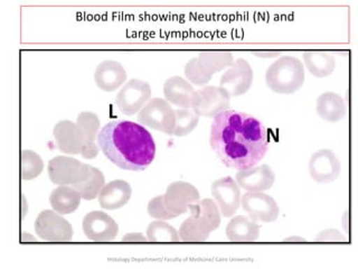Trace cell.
I'll return each instance as SVG.
<instances>
[{"mask_svg": "<svg viewBox=\"0 0 358 269\" xmlns=\"http://www.w3.org/2000/svg\"><path fill=\"white\" fill-rule=\"evenodd\" d=\"M210 144L224 165L242 171L255 167L266 156L268 134L257 118L229 109L214 118Z\"/></svg>", "mask_w": 358, "mask_h": 269, "instance_id": "1", "label": "cell"}, {"mask_svg": "<svg viewBox=\"0 0 358 269\" xmlns=\"http://www.w3.org/2000/svg\"><path fill=\"white\" fill-rule=\"evenodd\" d=\"M98 144L104 156L126 171H143L154 162L156 144L139 123L112 120L101 129Z\"/></svg>", "mask_w": 358, "mask_h": 269, "instance_id": "2", "label": "cell"}, {"mask_svg": "<svg viewBox=\"0 0 358 269\" xmlns=\"http://www.w3.org/2000/svg\"><path fill=\"white\" fill-rule=\"evenodd\" d=\"M305 78L303 63L290 55L278 59L266 73V85L280 95H292L299 91Z\"/></svg>", "mask_w": 358, "mask_h": 269, "instance_id": "3", "label": "cell"}, {"mask_svg": "<svg viewBox=\"0 0 358 269\" xmlns=\"http://www.w3.org/2000/svg\"><path fill=\"white\" fill-rule=\"evenodd\" d=\"M138 121L143 126L150 127L167 134H173L176 115L167 100L152 98L140 110Z\"/></svg>", "mask_w": 358, "mask_h": 269, "instance_id": "4", "label": "cell"}, {"mask_svg": "<svg viewBox=\"0 0 358 269\" xmlns=\"http://www.w3.org/2000/svg\"><path fill=\"white\" fill-rule=\"evenodd\" d=\"M50 182L57 185H74L83 182L91 173V166L69 156H56L48 162Z\"/></svg>", "mask_w": 358, "mask_h": 269, "instance_id": "5", "label": "cell"}, {"mask_svg": "<svg viewBox=\"0 0 358 269\" xmlns=\"http://www.w3.org/2000/svg\"><path fill=\"white\" fill-rule=\"evenodd\" d=\"M35 233L43 240L54 242L70 241L74 235L70 222L55 210H45L39 213L35 221Z\"/></svg>", "mask_w": 358, "mask_h": 269, "instance_id": "6", "label": "cell"}, {"mask_svg": "<svg viewBox=\"0 0 358 269\" xmlns=\"http://www.w3.org/2000/svg\"><path fill=\"white\" fill-rule=\"evenodd\" d=\"M231 95L221 87L207 85L197 91L192 109L199 117L215 118L229 109Z\"/></svg>", "mask_w": 358, "mask_h": 269, "instance_id": "7", "label": "cell"}, {"mask_svg": "<svg viewBox=\"0 0 358 269\" xmlns=\"http://www.w3.org/2000/svg\"><path fill=\"white\" fill-rule=\"evenodd\" d=\"M151 99V87L148 82L132 78L117 93L115 104L123 115L137 113Z\"/></svg>", "mask_w": 358, "mask_h": 269, "instance_id": "8", "label": "cell"}, {"mask_svg": "<svg viewBox=\"0 0 358 269\" xmlns=\"http://www.w3.org/2000/svg\"><path fill=\"white\" fill-rule=\"evenodd\" d=\"M199 200L201 195L199 190L184 181H177L168 185L167 191L164 194L166 207L176 218L187 212L190 207Z\"/></svg>", "mask_w": 358, "mask_h": 269, "instance_id": "9", "label": "cell"}, {"mask_svg": "<svg viewBox=\"0 0 358 269\" xmlns=\"http://www.w3.org/2000/svg\"><path fill=\"white\" fill-rule=\"evenodd\" d=\"M241 203L253 221L273 222L279 216V207L272 196L263 192H246Z\"/></svg>", "mask_w": 358, "mask_h": 269, "instance_id": "10", "label": "cell"}, {"mask_svg": "<svg viewBox=\"0 0 358 269\" xmlns=\"http://www.w3.org/2000/svg\"><path fill=\"white\" fill-rule=\"evenodd\" d=\"M308 168L315 182L327 184L335 182L339 177L341 165L333 151L324 149L311 155Z\"/></svg>", "mask_w": 358, "mask_h": 269, "instance_id": "11", "label": "cell"}, {"mask_svg": "<svg viewBox=\"0 0 358 269\" xmlns=\"http://www.w3.org/2000/svg\"><path fill=\"white\" fill-rule=\"evenodd\" d=\"M212 195L215 199L216 205L225 218L233 216L241 205L240 186L233 177H225L216 179L212 184Z\"/></svg>", "mask_w": 358, "mask_h": 269, "instance_id": "12", "label": "cell"}, {"mask_svg": "<svg viewBox=\"0 0 358 269\" xmlns=\"http://www.w3.org/2000/svg\"><path fill=\"white\" fill-rule=\"evenodd\" d=\"M253 83V70L244 59H238L224 72L220 87L227 90L231 97H238L249 91Z\"/></svg>", "mask_w": 358, "mask_h": 269, "instance_id": "13", "label": "cell"}, {"mask_svg": "<svg viewBox=\"0 0 358 269\" xmlns=\"http://www.w3.org/2000/svg\"><path fill=\"white\" fill-rule=\"evenodd\" d=\"M82 227L90 240L99 242L113 240L119 233V226L115 221V219L111 218L103 211H92L87 213V216H84Z\"/></svg>", "mask_w": 358, "mask_h": 269, "instance_id": "14", "label": "cell"}, {"mask_svg": "<svg viewBox=\"0 0 358 269\" xmlns=\"http://www.w3.org/2000/svg\"><path fill=\"white\" fill-rule=\"evenodd\" d=\"M235 181L240 188L248 192H264L272 188L275 174L270 166L263 164L257 167L238 171L235 175Z\"/></svg>", "mask_w": 358, "mask_h": 269, "instance_id": "15", "label": "cell"}, {"mask_svg": "<svg viewBox=\"0 0 358 269\" xmlns=\"http://www.w3.org/2000/svg\"><path fill=\"white\" fill-rule=\"evenodd\" d=\"M54 138L59 151L65 154H81L84 146V134L78 123L61 120L53 129Z\"/></svg>", "mask_w": 358, "mask_h": 269, "instance_id": "16", "label": "cell"}, {"mask_svg": "<svg viewBox=\"0 0 358 269\" xmlns=\"http://www.w3.org/2000/svg\"><path fill=\"white\" fill-rule=\"evenodd\" d=\"M127 80V72L119 62L106 60L101 62L94 72L95 84L106 92H113Z\"/></svg>", "mask_w": 358, "mask_h": 269, "instance_id": "17", "label": "cell"}, {"mask_svg": "<svg viewBox=\"0 0 358 269\" xmlns=\"http://www.w3.org/2000/svg\"><path fill=\"white\" fill-rule=\"evenodd\" d=\"M164 95L169 104L192 109L194 101L197 97V91L182 76H171L165 82Z\"/></svg>", "mask_w": 358, "mask_h": 269, "instance_id": "18", "label": "cell"}, {"mask_svg": "<svg viewBox=\"0 0 358 269\" xmlns=\"http://www.w3.org/2000/svg\"><path fill=\"white\" fill-rule=\"evenodd\" d=\"M132 188L126 181L115 179L104 185L99 194V203L106 210H117L128 203Z\"/></svg>", "mask_w": 358, "mask_h": 269, "instance_id": "19", "label": "cell"}, {"mask_svg": "<svg viewBox=\"0 0 358 269\" xmlns=\"http://www.w3.org/2000/svg\"><path fill=\"white\" fill-rule=\"evenodd\" d=\"M84 134V146L82 149V157L85 160H92L98 156L99 145L95 144L98 138L99 128H100V119L94 112L83 111L78 116L76 121Z\"/></svg>", "mask_w": 358, "mask_h": 269, "instance_id": "20", "label": "cell"}, {"mask_svg": "<svg viewBox=\"0 0 358 269\" xmlns=\"http://www.w3.org/2000/svg\"><path fill=\"white\" fill-rule=\"evenodd\" d=\"M317 113L328 123L343 120L347 115L344 99L335 92L322 93L317 99Z\"/></svg>", "mask_w": 358, "mask_h": 269, "instance_id": "21", "label": "cell"}, {"mask_svg": "<svg viewBox=\"0 0 358 269\" xmlns=\"http://www.w3.org/2000/svg\"><path fill=\"white\" fill-rule=\"evenodd\" d=\"M189 211L196 221L201 223L208 233H213L221 224V211L214 200H199L190 207Z\"/></svg>", "mask_w": 358, "mask_h": 269, "instance_id": "22", "label": "cell"}, {"mask_svg": "<svg viewBox=\"0 0 358 269\" xmlns=\"http://www.w3.org/2000/svg\"><path fill=\"white\" fill-rule=\"evenodd\" d=\"M227 235L234 242L255 241L260 235V224L246 216H235L227 224Z\"/></svg>", "mask_w": 358, "mask_h": 269, "instance_id": "23", "label": "cell"}, {"mask_svg": "<svg viewBox=\"0 0 358 269\" xmlns=\"http://www.w3.org/2000/svg\"><path fill=\"white\" fill-rule=\"evenodd\" d=\"M82 196L76 188L69 185H59L50 193V203L59 214H70L80 207Z\"/></svg>", "mask_w": 358, "mask_h": 269, "instance_id": "24", "label": "cell"}, {"mask_svg": "<svg viewBox=\"0 0 358 269\" xmlns=\"http://www.w3.org/2000/svg\"><path fill=\"white\" fill-rule=\"evenodd\" d=\"M303 61L308 71L317 78H326L335 71V57L326 50H306Z\"/></svg>", "mask_w": 358, "mask_h": 269, "instance_id": "25", "label": "cell"}, {"mask_svg": "<svg viewBox=\"0 0 358 269\" xmlns=\"http://www.w3.org/2000/svg\"><path fill=\"white\" fill-rule=\"evenodd\" d=\"M197 60L201 70L210 76L232 67L234 63L232 53L229 50H203Z\"/></svg>", "mask_w": 358, "mask_h": 269, "instance_id": "26", "label": "cell"}, {"mask_svg": "<svg viewBox=\"0 0 358 269\" xmlns=\"http://www.w3.org/2000/svg\"><path fill=\"white\" fill-rule=\"evenodd\" d=\"M104 185H106V179H104L103 173L99 168L91 166L90 177L83 182L72 185V186L80 192L82 199L92 201L95 198H98Z\"/></svg>", "mask_w": 358, "mask_h": 269, "instance_id": "27", "label": "cell"}, {"mask_svg": "<svg viewBox=\"0 0 358 269\" xmlns=\"http://www.w3.org/2000/svg\"><path fill=\"white\" fill-rule=\"evenodd\" d=\"M147 239L150 242H176L178 231L164 220L151 222L147 228Z\"/></svg>", "mask_w": 358, "mask_h": 269, "instance_id": "28", "label": "cell"}, {"mask_svg": "<svg viewBox=\"0 0 358 269\" xmlns=\"http://www.w3.org/2000/svg\"><path fill=\"white\" fill-rule=\"evenodd\" d=\"M178 235L179 239L185 242H203L208 239L210 233L190 216L182 222L179 228Z\"/></svg>", "mask_w": 358, "mask_h": 269, "instance_id": "29", "label": "cell"}, {"mask_svg": "<svg viewBox=\"0 0 358 269\" xmlns=\"http://www.w3.org/2000/svg\"><path fill=\"white\" fill-rule=\"evenodd\" d=\"M176 125L173 134L177 137H184L193 132L199 125V117L190 108H177L175 109Z\"/></svg>", "mask_w": 358, "mask_h": 269, "instance_id": "30", "label": "cell"}, {"mask_svg": "<svg viewBox=\"0 0 358 269\" xmlns=\"http://www.w3.org/2000/svg\"><path fill=\"white\" fill-rule=\"evenodd\" d=\"M44 170L42 157L31 149L22 151V179L25 181L36 179Z\"/></svg>", "mask_w": 358, "mask_h": 269, "instance_id": "31", "label": "cell"}, {"mask_svg": "<svg viewBox=\"0 0 358 269\" xmlns=\"http://www.w3.org/2000/svg\"><path fill=\"white\" fill-rule=\"evenodd\" d=\"M184 72L188 82L196 84V85H205L212 80V76H208L204 71L201 70L197 57H194L186 63Z\"/></svg>", "mask_w": 358, "mask_h": 269, "instance_id": "32", "label": "cell"}, {"mask_svg": "<svg viewBox=\"0 0 358 269\" xmlns=\"http://www.w3.org/2000/svg\"><path fill=\"white\" fill-rule=\"evenodd\" d=\"M148 213L149 216L158 220H171L176 218L166 207L164 195L156 196L149 201Z\"/></svg>", "mask_w": 358, "mask_h": 269, "instance_id": "33", "label": "cell"}, {"mask_svg": "<svg viewBox=\"0 0 358 269\" xmlns=\"http://www.w3.org/2000/svg\"><path fill=\"white\" fill-rule=\"evenodd\" d=\"M317 241H346L344 235H341V231L335 229L324 230L319 233L316 238Z\"/></svg>", "mask_w": 358, "mask_h": 269, "instance_id": "34", "label": "cell"}, {"mask_svg": "<svg viewBox=\"0 0 358 269\" xmlns=\"http://www.w3.org/2000/svg\"><path fill=\"white\" fill-rule=\"evenodd\" d=\"M282 52L280 50H255L253 54L259 57H263V59H272V57H278L280 54Z\"/></svg>", "mask_w": 358, "mask_h": 269, "instance_id": "35", "label": "cell"}, {"mask_svg": "<svg viewBox=\"0 0 358 269\" xmlns=\"http://www.w3.org/2000/svg\"><path fill=\"white\" fill-rule=\"evenodd\" d=\"M123 241L127 242H145L148 239L143 237L141 233H128V235H123Z\"/></svg>", "mask_w": 358, "mask_h": 269, "instance_id": "36", "label": "cell"}, {"mask_svg": "<svg viewBox=\"0 0 358 269\" xmlns=\"http://www.w3.org/2000/svg\"><path fill=\"white\" fill-rule=\"evenodd\" d=\"M285 242H291V241H298V242H306L305 238H301V237H289V238L285 239Z\"/></svg>", "mask_w": 358, "mask_h": 269, "instance_id": "37", "label": "cell"}, {"mask_svg": "<svg viewBox=\"0 0 358 269\" xmlns=\"http://www.w3.org/2000/svg\"><path fill=\"white\" fill-rule=\"evenodd\" d=\"M29 239V240L35 241V238H33V237H31V235H27V240ZM26 240V235L25 233H22V242H24V241Z\"/></svg>", "mask_w": 358, "mask_h": 269, "instance_id": "38", "label": "cell"}]
</instances>
